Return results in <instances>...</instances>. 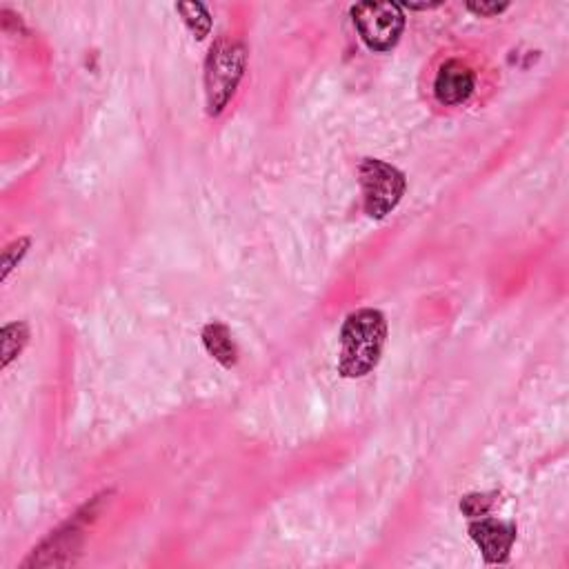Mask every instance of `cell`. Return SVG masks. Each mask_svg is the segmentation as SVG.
<instances>
[{"mask_svg": "<svg viewBox=\"0 0 569 569\" xmlns=\"http://www.w3.org/2000/svg\"><path fill=\"white\" fill-rule=\"evenodd\" d=\"M354 25L363 43L374 52L392 49L403 34V7L396 3H358L352 7Z\"/></svg>", "mask_w": 569, "mask_h": 569, "instance_id": "cell-4", "label": "cell"}, {"mask_svg": "<svg viewBox=\"0 0 569 569\" xmlns=\"http://www.w3.org/2000/svg\"><path fill=\"white\" fill-rule=\"evenodd\" d=\"M387 336L385 316L376 309H358L349 314L341 332L338 372L345 378H363L381 361Z\"/></svg>", "mask_w": 569, "mask_h": 569, "instance_id": "cell-1", "label": "cell"}, {"mask_svg": "<svg viewBox=\"0 0 569 569\" xmlns=\"http://www.w3.org/2000/svg\"><path fill=\"white\" fill-rule=\"evenodd\" d=\"M474 72L461 61H447L438 69L434 81V96L441 105H461L474 94Z\"/></svg>", "mask_w": 569, "mask_h": 569, "instance_id": "cell-6", "label": "cell"}, {"mask_svg": "<svg viewBox=\"0 0 569 569\" xmlns=\"http://www.w3.org/2000/svg\"><path fill=\"white\" fill-rule=\"evenodd\" d=\"M203 343L207 352L212 354L223 367L236 365V347L232 341V334L223 323H209L203 329Z\"/></svg>", "mask_w": 569, "mask_h": 569, "instance_id": "cell-7", "label": "cell"}, {"mask_svg": "<svg viewBox=\"0 0 569 569\" xmlns=\"http://www.w3.org/2000/svg\"><path fill=\"white\" fill-rule=\"evenodd\" d=\"M469 536L481 547L487 563H505L516 541V527L512 523L496 521V518H481L469 525Z\"/></svg>", "mask_w": 569, "mask_h": 569, "instance_id": "cell-5", "label": "cell"}, {"mask_svg": "<svg viewBox=\"0 0 569 569\" xmlns=\"http://www.w3.org/2000/svg\"><path fill=\"white\" fill-rule=\"evenodd\" d=\"M492 503H494L492 494H469L461 501V509L467 516L478 518V516H485L489 512Z\"/></svg>", "mask_w": 569, "mask_h": 569, "instance_id": "cell-10", "label": "cell"}, {"mask_svg": "<svg viewBox=\"0 0 569 569\" xmlns=\"http://www.w3.org/2000/svg\"><path fill=\"white\" fill-rule=\"evenodd\" d=\"M178 12L183 14L185 23L189 27V32H192L198 41L205 38L209 34V29H212V18H209V12L205 9V5L201 3H181L176 5Z\"/></svg>", "mask_w": 569, "mask_h": 569, "instance_id": "cell-9", "label": "cell"}, {"mask_svg": "<svg viewBox=\"0 0 569 569\" xmlns=\"http://www.w3.org/2000/svg\"><path fill=\"white\" fill-rule=\"evenodd\" d=\"M29 341V329L25 323H12L3 327V367L23 352V347Z\"/></svg>", "mask_w": 569, "mask_h": 569, "instance_id": "cell-8", "label": "cell"}, {"mask_svg": "<svg viewBox=\"0 0 569 569\" xmlns=\"http://www.w3.org/2000/svg\"><path fill=\"white\" fill-rule=\"evenodd\" d=\"M363 189V205L367 216L385 218L405 194V176L396 167L376 158H365L358 167Z\"/></svg>", "mask_w": 569, "mask_h": 569, "instance_id": "cell-3", "label": "cell"}, {"mask_svg": "<svg viewBox=\"0 0 569 569\" xmlns=\"http://www.w3.org/2000/svg\"><path fill=\"white\" fill-rule=\"evenodd\" d=\"M29 247V238H21V241L12 243L9 247L3 249V281H7V276L12 269L21 263V258L25 256Z\"/></svg>", "mask_w": 569, "mask_h": 569, "instance_id": "cell-11", "label": "cell"}, {"mask_svg": "<svg viewBox=\"0 0 569 569\" xmlns=\"http://www.w3.org/2000/svg\"><path fill=\"white\" fill-rule=\"evenodd\" d=\"M469 12H474L478 16H498L501 12H505L507 5H498V3H469L467 5Z\"/></svg>", "mask_w": 569, "mask_h": 569, "instance_id": "cell-12", "label": "cell"}, {"mask_svg": "<svg viewBox=\"0 0 569 569\" xmlns=\"http://www.w3.org/2000/svg\"><path fill=\"white\" fill-rule=\"evenodd\" d=\"M245 69V49L232 41H218L207 56L205 65V92L207 112L216 116L227 107L234 96Z\"/></svg>", "mask_w": 569, "mask_h": 569, "instance_id": "cell-2", "label": "cell"}]
</instances>
